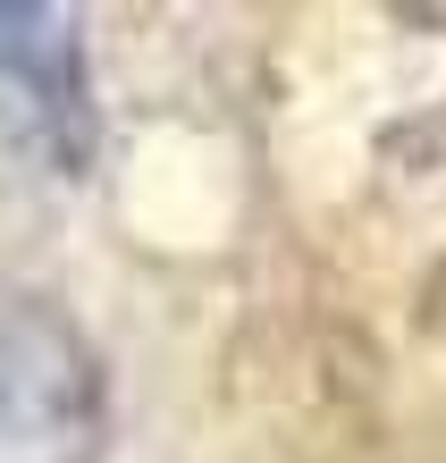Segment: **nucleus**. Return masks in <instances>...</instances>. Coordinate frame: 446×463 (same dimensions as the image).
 <instances>
[{
    "label": "nucleus",
    "mask_w": 446,
    "mask_h": 463,
    "mask_svg": "<svg viewBox=\"0 0 446 463\" xmlns=\"http://www.w3.org/2000/svg\"><path fill=\"white\" fill-rule=\"evenodd\" d=\"M109 379L60 304L0 287V463H101Z\"/></svg>",
    "instance_id": "1"
},
{
    "label": "nucleus",
    "mask_w": 446,
    "mask_h": 463,
    "mask_svg": "<svg viewBox=\"0 0 446 463\" xmlns=\"http://www.w3.org/2000/svg\"><path fill=\"white\" fill-rule=\"evenodd\" d=\"M0 85L25 101L43 144L60 135L68 152H85V76L60 9H0Z\"/></svg>",
    "instance_id": "2"
}]
</instances>
